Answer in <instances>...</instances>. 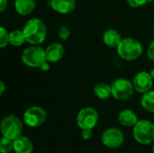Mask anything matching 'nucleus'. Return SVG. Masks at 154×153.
Segmentation results:
<instances>
[{"label":"nucleus","mask_w":154,"mask_h":153,"mask_svg":"<svg viewBox=\"0 0 154 153\" xmlns=\"http://www.w3.org/2000/svg\"><path fill=\"white\" fill-rule=\"evenodd\" d=\"M152 153H154V144L153 146H152Z\"/></svg>","instance_id":"30"},{"label":"nucleus","mask_w":154,"mask_h":153,"mask_svg":"<svg viewBox=\"0 0 154 153\" xmlns=\"http://www.w3.org/2000/svg\"><path fill=\"white\" fill-rule=\"evenodd\" d=\"M147 54H148L149 59H150L152 61H153L154 62V41H152L150 43V45H149V47H148Z\"/></svg>","instance_id":"25"},{"label":"nucleus","mask_w":154,"mask_h":153,"mask_svg":"<svg viewBox=\"0 0 154 153\" xmlns=\"http://www.w3.org/2000/svg\"><path fill=\"white\" fill-rule=\"evenodd\" d=\"M134 87L138 93H146L151 90L153 85V78L146 71L139 72L134 78Z\"/></svg>","instance_id":"10"},{"label":"nucleus","mask_w":154,"mask_h":153,"mask_svg":"<svg viewBox=\"0 0 154 153\" xmlns=\"http://www.w3.org/2000/svg\"><path fill=\"white\" fill-rule=\"evenodd\" d=\"M118 55L125 60H135L143 53V46L134 38H125L117 46Z\"/></svg>","instance_id":"2"},{"label":"nucleus","mask_w":154,"mask_h":153,"mask_svg":"<svg viewBox=\"0 0 154 153\" xmlns=\"http://www.w3.org/2000/svg\"><path fill=\"white\" fill-rule=\"evenodd\" d=\"M7 5V0H0V12H4Z\"/></svg>","instance_id":"26"},{"label":"nucleus","mask_w":154,"mask_h":153,"mask_svg":"<svg viewBox=\"0 0 154 153\" xmlns=\"http://www.w3.org/2000/svg\"><path fill=\"white\" fill-rule=\"evenodd\" d=\"M46 111L40 106H31L23 114V122L30 127H39L46 120Z\"/></svg>","instance_id":"8"},{"label":"nucleus","mask_w":154,"mask_h":153,"mask_svg":"<svg viewBox=\"0 0 154 153\" xmlns=\"http://www.w3.org/2000/svg\"><path fill=\"white\" fill-rule=\"evenodd\" d=\"M134 140L143 145L154 143V124L148 120H140L134 126Z\"/></svg>","instance_id":"3"},{"label":"nucleus","mask_w":154,"mask_h":153,"mask_svg":"<svg viewBox=\"0 0 154 153\" xmlns=\"http://www.w3.org/2000/svg\"><path fill=\"white\" fill-rule=\"evenodd\" d=\"M101 140L105 146L110 149H117L124 144L125 135L118 128L111 127L104 131Z\"/></svg>","instance_id":"9"},{"label":"nucleus","mask_w":154,"mask_h":153,"mask_svg":"<svg viewBox=\"0 0 154 153\" xmlns=\"http://www.w3.org/2000/svg\"><path fill=\"white\" fill-rule=\"evenodd\" d=\"M149 73H150V75L152 76V78L154 79V69H151V71H150Z\"/></svg>","instance_id":"29"},{"label":"nucleus","mask_w":154,"mask_h":153,"mask_svg":"<svg viewBox=\"0 0 154 153\" xmlns=\"http://www.w3.org/2000/svg\"><path fill=\"white\" fill-rule=\"evenodd\" d=\"M9 43V33L5 27H0V48H5Z\"/></svg>","instance_id":"21"},{"label":"nucleus","mask_w":154,"mask_h":153,"mask_svg":"<svg viewBox=\"0 0 154 153\" xmlns=\"http://www.w3.org/2000/svg\"><path fill=\"white\" fill-rule=\"evenodd\" d=\"M50 5L54 11L63 14H69L76 8L75 0H50Z\"/></svg>","instance_id":"11"},{"label":"nucleus","mask_w":154,"mask_h":153,"mask_svg":"<svg viewBox=\"0 0 154 153\" xmlns=\"http://www.w3.org/2000/svg\"><path fill=\"white\" fill-rule=\"evenodd\" d=\"M112 96L119 101L130 99L134 92V84L127 78H117L111 84Z\"/></svg>","instance_id":"6"},{"label":"nucleus","mask_w":154,"mask_h":153,"mask_svg":"<svg viewBox=\"0 0 154 153\" xmlns=\"http://www.w3.org/2000/svg\"><path fill=\"white\" fill-rule=\"evenodd\" d=\"M26 41L24 33L23 30H14L9 33V43L12 46L18 47L23 44Z\"/></svg>","instance_id":"19"},{"label":"nucleus","mask_w":154,"mask_h":153,"mask_svg":"<svg viewBox=\"0 0 154 153\" xmlns=\"http://www.w3.org/2000/svg\"><path fill=\"white\" fill-rule=\"evenodd\" d=\"M23 123L15 115H10L3 118L1 122V133L4 137L14 140L22 135L23 133Z\"/></svg>","instance_id":"5"},{"label":"nucleus","mask_w":154,"mask_h":153,"mask_svg":"<svg viewBox=\"0 0 154 153\" xmlns=\"http://www.w3.org/2000/svg\"><path fill=\"white\" fill-rule=\"evenodd\" d=\"M69 35H70V31H69V29L67 26L63 25V26H61L60 28V30H59V36H60V38L61 40H63V41L67 40L69 37Z\"/></svg>","instance_id":"22"},{"label":"nucleus","mask_w":154,"mask_h":153,"mask_svg":"<svg viewBox=\"0 0 154 153\" xmlns=\"http://www.w3.org/2000/svg\"><path fill=\"white\" fill-rule=\"evenodd\" d=\"M40 69H42V70H43V71H48L49 69H50V66H49V61L47 60V61H45L41 67H40Z\"/></svg>","instance_id":"27"},{"label":"nucleus","mask_w":154,"mask_h":153,"mask_svg":"<svg viewBox=\"0 0 154 153\" xmlns=\"http://www.w3.org/2000/svg\"><path fill=\"white\" fill-rule=\"evenodd\" d=\"M22 61L28 67L40 68L45 61H47L46 51L40 46H30L23 50L22 54Z\"/></svg>","instance_id":"4"},{"label":"nucleus","mask_w":154,"mask_h":153,"mask_svg":"<svg viewBox=\"0 0 154 153\" xmlns=\"http://www.w3.org/2000/svg\"><path fill=\"white\" fill-rule=\"evenodd\" d=\"M142 106L148 112L154 113V91H148L144 93L141 98Z\"/></svg>","instance_id":"18"},{"label":"nucleus","mask_w":154,"mask_h":153,"mask_svg":"<svg viewBox=\"0 0 154 153\" xmlns=\"http://www.w3.org/2000/svg\"><path fill=\"white\" fill-rule=\"evenodd\" d=\"M119 123L125 127H132L134 126L138 123V117L136 114L130 109H125L120 112L118 115Z\"/></svg>","instance_id":"14"},{"label":"nucleus","mask_w":154,"mask_h":153,"mask_svg":"<svg viewBox=\"0 0 154 153\" xmlns=\"http://www.w3.org/2000/svg\"><path fill=\"white\" fill-rule=\"evenodd\" d=\"M98 122V113L93 107L81 109L77 115V124L82 129H94Z\"/></svg>","instance_id":"7"},{"label":"nucleus","mask_w":154,"mask_h":153,"mask_svg":"<svg viewBox=\"0 0 154 153\" xmlns=\"http://www.w3.org/2000/svg\"><path fill=\"white\" fill-rule=\"evenodd\" d=\"M152 1H154V0H148V2H152Z\"/></svg>","instance_id":"31"},{"label":"nucleus","mask_w":154,"mask_h":153,"mask_svg":"<svg viewBox=\"0 0 154 153\" xmlns=\"http://www.w3.org/2000/svg\"><path fill=\"white\" fill-rule=\"evenodd\" d=\"M5 84H4V82L1 80V81H0V96H3V94H4V92H5Z\"/></svg>","instance_id":"28"},{"label":"nucleus","mask_w":154,"mask_h":153,"mask_svg":"<svg viewBox=\"0 0 154 153\" xmlns=\"http://www.w3.org/2000/svg\"><path fill=\"white\" fill-rule=\"evenodd\" d=\"M14 151L15 153H32L33 151V143L26 136H19L14 141Z\"/></svg>","instance_id":"13"},{"label":"nucleus","mask_w":154,"mask_h":153,"mask_svg":"<svg viewBox=\"0 0 154 153\" xmlns=\"http://www.w3.org/2000/svg\"><path fill=\"white\" fill-rule=\"evenodd\" d=\"M81 137L84 140H89L92 138V129H82Z\"/></svg>","instance_id":"24"},{"label":"nucleus","mask_w":154,"mask_h":153,"mask_svg":"<svg viewBox=\"0 0 154 153\" xmlns=\"http://www.w3.org/2000/svg\"><path fill=\"white\" fill-rule=\"evenodd\" d=\"M122 40L121 34L116 29H108L103 35V41L105 44L110 48H117Z\"/></svg>","instance_id":"15"},{"label":"nucleus","mask_w":154,"mask_h":153,"mask_svg":"<svg viewBox=\"0 0 154 153\" xmlns=\"http://www.w3.org/2000/svg\"><path fill=\"white\" fill-rule=\"evenodd\" d=\"M26 41L32 45L41 44L46 39L47 26L39 18H32L27 21L23 28Z\"/></svg>","instance_id":"1"},{"label":"nucleus","mask_w":154,"mask_h":153,"mask_svg":"<svg viewBox=\"0 0 154 153\" xmlns=\"http://www.w3.org/2000/svg\"><path fill=\"white\" fill-rule=\"evenodd\" d=\"M153 34H154V29H153Z\"/></svg>","instance_id":"32"},{"label":"nucleus","mask_w":154,"mask_h":153,"mask_svg":"<svg viewBox=\"0 0 154 153\" xmlns=\"http://www.w3.org/2000/svg\"><path fill=\"white\" fill-rule=\"evenodd\" d=\"M94 93L99 99L106 100L112 96V88L108 84L98 83L94 87Z\"/></svg>","instance_id":"17"},{"label":"nucleus","mask_w":154,"mask_h":153,"mask_svg":"<svg viewBox=\"0 0 154 153\" xmlns=\"http://www.w3.org/2000/svg\"><path fill=\"white\" fill-rule=\"evenodd\" d=\"M47 60L49 62H57L60 60L65 53V49L62 44L54 42L47 47L45 50Z\"/></svg>","instance_id":"12"},{"label":"nucleus","mask_w":154,"mask_h":153,"mask_svg":"<svg viewBox=\"0 0 154 153\" xmlns=\"http://www.w3.org/2000/svg\"><path fill=\"white\" fill-rule=\"evenodd\" d=\"M35 6V0H15L14 2L15 10L20 15L30 14L34 10Z\"/></svg>","instance_id":"16"},{"label":"nucleus","mask_w":154,"mask_h":153,"mask_svg":"<svg viewBox=\"0 0 154 153\" xmlns=\"http://www.w3.org/2000/svg\"><path fill=\"white\" fill-rule=\"evenodd\" d=\"M126 2L130 6L134 8H138L146 5L148 3V0H126Z\"/></svg>","instance_id":"23"},{"label":"nucleus","mask_w":154,"mask_h":153,"mask_svg":"<svg viewBox=\"0 0 154 153\" xmlns=\"http://www.w3.org/2000/svg\"><path fill=\"white\" fill-rule=\"evenodd\" d=\"M14 151V142L13 140L2 137L0 140V152L1 153H9Z\"/></svg>","instance_id":"20"}]
</instances>
